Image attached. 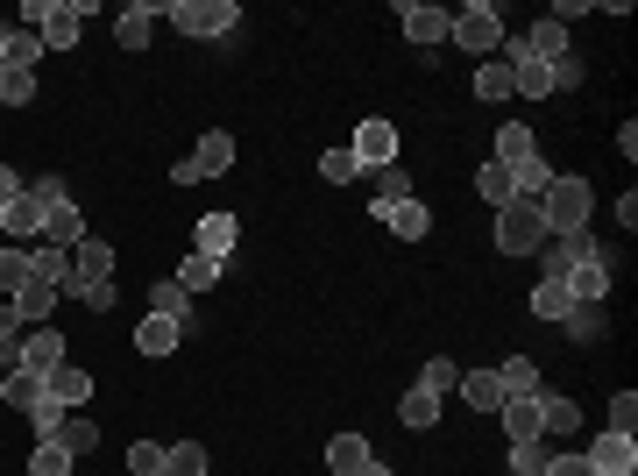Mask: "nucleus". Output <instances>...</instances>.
Listing matches in <instances>:
<instances>
[{
    "instance_id": "obj_33",
    "label": "nucleus",
    "mask_w": 638,
    "mask_h": 476,
    "mask_svg": "<svg viewBox=\"0 0 638 476\" xmlns=\"http://www.w3.org/2000/svg\"><path fill=\"white\" fill-rule=\"evenodd\" d=\"M71 271H79V278H114V242L86 235L79 250H71Z\"/></svg>"
},
{
    "instance_id": "obj_53",
    "label": "nucleus",
    "mask_w": 638,
    "mask_h": 476,
    "mask_svg": "<svg viewBox=\"0 0 638 476\" xmlns=\"http://www.w3.org/2000/svg\"><path fill=\"white\" fill-rule=\"evenodd\" d=\"M547 476H596V469H589V455H575V448H560V455H553V463H547Z\"/></svg>"
},
{
    "instance_id": "obj_49",
    "label": "nucleus",
    "mask_w": 638,
    "mask_h": 476,
    "mask_svg": "<svg viewBox=\"0 0 638 476\" xmlns=\"http://www.w3.org/2000/svg\"><path fill=\"white\" fill-rule=\"evenodd\" d=\"M29 427H36V441H57V427H65V406H57V398H43V406L29 412Z\"/></svg>"
},
{
    "instance_id": "obj_38",
    "label": "nucleus",
    "mask_w": 638,
    "mask_h": 476,
    "mask_svg": "<svg viewBox=\"0 0 638 476\" xmlns=\"http://www.w3.org/2000/svg\"><path fill=\"white\" fill-rule=\"evenodd\" d=\"M71 463H79V455H71L65 441H36V455H29V476H71Z\"/></svg>"
},
{
    "instance_id": "obj_23",
    "label": "nucleus",
    "mask_w": 638,
    "mask_h": 476,
    "mask_svg": "<svg viewBox=\"0 0 638 476\" xmlns=\"http://www.w3.org/2000/svg\"><path fill=\"white\" fill-rule=\"evenodd\" d=\"M149 22H157V8H149V0L121 8V14H114V43H121V50H149Z\"/></svg>"
},
{
    "instance_id": "obj_24",
    "label": "nucleus",
    "mask_w": 638,
    "mask_h": 476,
    "mask_svg": "<svg viewBox=\"0 0 638 476\" xmlns=\"http://www.w3.org/2000/svg\"><path fill=\"white\" fill-rule=\"evenodd\" d=\"M43 242H50V250H79V242H86V214H79V206H50V221H43Z\"/></svg>"
},
{
    "instance_id": "obj_14",
    "label": "nucleus",
    "mask_w": 638,
    "mask_h": 476,
    "mask_svg": "<svg viewBox=\"0 0 638 476\" xmlns=\"http://www.w3.org/2000/svg\"><path fill=\"white\" fill-rule=\"evenodd\" d=\"M57 363H65V328H57V320H50V328H22V370H57Z\"/></svg>"
},
{
    "instance_id": "obj_35",
    "label": "nucleus",
    "mask_w": 638,
    "mask_h": 476,
    "mask_svg": "<svg viewBox=\"0 0 638 476\" xmlns=\"http://www.w3.org/2000/svg\"><path fill=\"white\" fill-rule=\"evenodd\" d=\"M532 313H539V320H568V313H575L568 284H560V278H539V284H532Z\"/></svg>"
},
{
    "instance_id": "obj_28",
    "label": "nucleus",
    "mask_w": 638,
    "mask_h": 476,
    "mask_svg": "<svg viewBox=\"0 0 638 476\" xmlns=\"http://www.w3.org/2000/svg\"><path fill=\"white\" fill-rule=\"evenodd\" d=\"M192 164H199V178H220V171L235 164V136H227V128H213V136H199V149H192Z\"/></svg>"
},
{
    "instance_id": "obj_20",
    "label": "nucleus",
    "mask_w": 638,
    "mask_h": 476,
    "mask_svg": "<svg viewBox=\"0 0 638 476\" xmlns=\"http://www.w3.org/2000/svg\"><path fill=\"white\" fill-rule=\"evenodd\" d=\"M539 157V136H532V128H497V149H490V164H504V171H518V164H532Z\"/></svg>"
},
{
    "instance_id": "obj_2",
    "label": "nucleus",
    "mask_w": 638,
    "mask_h": 476,
    "mask_svg": "<svg viewBox=\"0 0 638 476\" xmlns=\"http://www.w3.org/2000/svg\"><path fill=\"white\" fill-rule=\"evenodd\" d=\"M71 193L57 178H36L22 185V200L8 206V221H0V235H14V242H43V221H50V206H65Z\"/></svg>"
},
{
    "instance_id": "obj_42",
    "label": "nucleus",
    "mask_w": 638,
    "mask_h": 476,
    "mask_svg": "<svg viewBox=\"0 0 638 476\" xmlns=\"http://www.w3.org/2000/svg\"><path fill=\"white\" fill-rule=\"evenodd\" d=\"M475 193L490 200V206H511V171H504V164H482V171H475Z\"/></svg>"
},
{
    "instance_id": "obj_46",
    "label": "nucleus",
    "mask_w": 638,
    "mask_h": 476,
    "mask_svg": "<svg viewBox=\"0 0 638 476\" xmlns=\"http://www.w3.org/2000/svg\"><path fill=\"white\" fill-rule=\"evenodd\" d=\"M419 385H425V391H440V398H448V391L461 385V363H454V356H433V363H425V370H419Z\"/></svg>"
},
{
    "instance_id": "obj_26",
    "label": "nucleus",
    "mask_w": 638,
    "mask_h": 476,
    "mask_svg": "<svg viewBox=\"0 0 638 476\" xmlns=\"http://www.w3.org/2000/svg\"><path fill=\"white\" fill-rule=\"evenodd\" d=\"M547 185H553V164H547V157H532V164L511 171V200H518V206H539V200H547Z\"/></svg>"
},
{
    "instance_id": "obj_6",
    "label": "nucleus",
    "mask_w": 638,
    "mask_h": 476,
    "mask_svg": "<svg viewBox=\"0 0 638 476\" xmlns=\"http://www.w3.org/2000/svg\"><path fill=\"white\" fill-rule=\"evenodd\" d=\"M560 284H568V299H575V307H603V299H610V284H617V250H596L589 263H575V271L560 278Z\"/></svg>"
},
{
    "instance_id": "obj_7",
    "label": "nucleus",
    "mask_w": 638,
    "mask_h": 476,
    "mask_svg": "<svg viewBox=\"0 0 638 476\" xmlns=\"http://www.w3.org/2000/svg\"><path fill=\"white\" fill-rule=\"evenodd\" d=\"M347 149H355V164H362V171H391V164H397V128L383 122V114H370V122H362L355 136H347Z\"/></svg>"
},
{
    "instance_id": "obj_36",
    "label": "nucleus",
    "mask_w": 638,
    "mask_h": 476,
    "mask_svg": "<svg viewBox=\"0 0 638 476\" xmlns=\"http://www.w3.org/2000/svg\"><path fill=\"white\" fill-rule=\"evenodd\" d=\"M511 93H526V100H547V93H560L553 65H511Z\"/></svg>"
},
{
    "instance_id": "obj_43",
    "label": "nucleus",
    "mask_w": 638,
    "mask_h": 476,
    "mask_svg": "<svg viewBox=\"0 0 638 476\" xmlns=\"http://www.w3.org/2000/svg\"><path fill=\"white\" fill-rule=\"evenodd\" d=\"M164 476H206V448L199 441H178L164 455Z\"/></svg>"
},
{
    "instance_id": "obj_12",
    "label": "nucleus",
    "mask_w": 638,
    "mask_h": 476,
    "mask_svg": "<svg viewBox=\"0 0 638 476\" xmlns=\"http://www.w3.org/2000/svg\"><path fill=\"white\" fill-rule=\"evenodd\" d=\"M575 427H582V406H575V398H560V391H539V441L568 448Z\"/></svg>"
},
{
    "instance_id": "obj_50",
    "label": "nucleus",
    "mask_w": 638,
    "mask_h": 476,
    "mask_svg": "<svg viewBox=\"0 0 638 476\" xmlns=\"http://www.w3.org/2000/svg\"><path fill=\"white\" fill-rule=\"evenodd\" d=\"M376 200H412V178H404V164L376 171Z\"/></svg>"
},
{
    "instance_id": "obj_17",
    "label": "nucleus",
    "mask_w": 638,
    "mask_h": 476,
    "mask_svg": "<svg viewBox=\"0 0 638 476\" xmlns=\"http://www.w3.org/2000/svg\"><path fill=\"white\" fill-rule=\"evenodd\" d=\"M178 341H185L178 320H164V313H143V320H135V349H143V356H170Z\"/></svg>"
},
{
    "instance_id": "obj_13",
    "label": "nucleus",
    "mask_w": 638,
    "mask_h": 476,
    "mask_svg": "<svg viewBox=\"0 0 638 476\" xmlns=\"http://www.w3.org/2000/svg\"><path fill=\"white\" fill-rule=\"evenodd\" d=\"M43 398H50V377H43V370H8V377H0V406L22 412V420L43 406Z\"/></svg>"
},
{
    "instance_id": "obj_52",
    "label": "nucleus",
    "mask_w": 638,
    "mask_h": 476,
    "mask_svg": "<svg viewBox=\"0 0 638 476\" xmlns=\"http://www.w3.org/2000/svg\"><path fill=\"white\" fill-rule=\"evenodd\" d=\"M568 328H575V341H596V334H603V313H596V307H575Z\"/></svg>"
},
{
    "instance_id": "obj_45",
    "label": "nucleus",
    "mask_w": 638,
    "mask_h": 476,
    "mask_svg": "<svg viewBox=\"0 0 638 476\" xmlns=\"http://www.w3.org/2000/svg\"><path fill=\"white\" fill-rule=\"evenodd\" d=\"M320 178H326V185H347V178H362L355 149H347V143H341V149H326V157H320Z\"/></svg>"
},
{
    "instance_id": "obj_34",
    "label": "nucleus",
    "mask_w": 638,
    "mask_h": 476,
    "mask_svg": "<svg viewBox=\"0 0 638 476\" xmlns=\"http://www.w3.org/2000/svg\"><path fill=\"white\" fill-rule=\"evenodd\" d=\"M29 278H36V256L22 250V242H14V250H0V299H14Z\"/></svg>"
},
{
    "instance_id": "obj_5",
    "label": "nucleus",
    "mask_w": 638,
    "mask_h": 476,
    "mask_svg": "<svg viewBox=\"0 0 638 476\" xmlns=\"http://www.w3.org/2000/svg\"><path fill=\"white\" fill-rule=\"evenodd\" d=\"M170 22L206 43V36H227V29H235L242 8H235V0H170Z\"/></svg>"
},
{
    "instance_id": "obj_18",
    "label": "nucleus",
    "mask_w": 638,
    "mask_h": 476,
    "mask_svg": "<svg viewBox=\"0 0 638 476\" xmlns=\"http://www.w3.org/2000/svg\"><path fill=\"white\" fill-rule=\"evenodd\" d=\"M370 463H376V455H370L362 434H334V441H326V469H334V476H362Z\"/></svg>"
},
{
    "instance_id": "obj_29",
    "label": "nucleus",
    "mask_w": 638,
    "mask_h": 476,
    "mask_svg": "<svg viewBox=\"0 0 638 476\" xmlns=\"http://www.w3.org/2000/svg\"><path fill=\"white\" fill-rule=\"evenodd\" d=\"M29 256H36V278L43 284H57V292H71V250H50V242H29Z\"/></svg>"
},
{
    "instance_id": "obj_40",
    "label": "nucleus",
    "mask_w": 638,
    "mask_h": 476,
    "mask_svg": "<svg viewBox=\"0 0 638 476\" xmlns=\"http://www.w3.org/2000/svg\"><path fill=\"white\" fill-rule=\"evenodd\" d=\"M65 299H79V307H92V313H114V278H71Z\"/></svg>"
},
{
    "instance_id": "obj_31",
    "label": "nucleus",
    "mask_w": 638,
    "mask_h": 476,
    "mask_svg": "<svg viewBox=\"0 0 638 476\" xmlns=\"http://www.w3.org/2000/svg\"><path fill=\"white\" fill-rule=\"evenodd\" d=\"M79 29H86V22L65 8V0H57V8L43 14V29H36V36H43V50H71V43H79Z\"/></svg>"
},
{
    "instance_id": "obj_3",
    "label": "nucleus",
    "mask_w": 638,
    "mask_h": 476,
    "mask_svg": "<svg viewBox=\"0 0 638 476\" xmlns=\"http://www.w3.org/2000/svg\"><path fill=\"white\" fill-rule=\"evenodd\" d=\"M497 250L504 256H539L547 250V221H539V206H497Z\"/></svg>"
},
{
    "instance_id": "obj_1",
    "label": "nucleus",
    "mask_w": 638,
    "mask_h": 476,
    "mask_svg": "<svg viewBox=\"0 0 638 476\" xmlns=\"http://www.w3.org/2000/svg\"><path fill=\"white\" fill-rule=\"evenodd\" d=\"M589 214H596V193H589V178H568V171H553L547 200H539L547 242H553V235H575V227H589Z\"/></svg>"
},
{
    "instance_id": "obj_19",
    "label": "nucleus",
    "mask_w": 638,
    "mask_h": 476,
    "mask_svg": "<svg viewBox=\"0 0 638 476\" xmlns=\"http://www.w3.org/2000/svg\"><path fill=\"white\" fill-rule=\"evenodd\" d=\"M50 398H57L65 412H79L86 398H92V370H79V363H57V370H50Z\"/></svg>"
},
{
    "instance_id": "obj_21",
    "label": "nucleus",
    "mask_w": 638,
    "mask_h": 476,
    "mask_svg": "<svg viewBox=\"0 0 638 476\" xmlns=\"http://www.w3.org/2000/svg\"><path fill=\"white\" fill-rule=\"evenodd\" d=\"M220 278H227V263H220V256H206V250H185V263H178V284H185L192 299H199V292H213Z\"/></svg>"
},
{
    "instance_id": "obj_15",
    "label": "nucleus",
    "mask_w": 638,
    "mask_h": 476,
    "mask_svg": "<svg viewBox=\"0 0 638 476\" xmlns=\"http://www.w3.org/2000/svg\"><path fill=\"white\" fill-rule=\"evenodd\" d=\"M235 242H242V221L235 214H199V227H192V250H206V256H220V263H227Z\"/></svg>"
},
{
    "instance_id": "obj_11",
    "label": "nucleus",
    "mask_w": 638,
    "mask_h": 476,
    "mask_svg": "<svg viewBox=\"0 0 638 476\" xmlns=\"http://www.w3.org/2000/svg\"><path fill=\"white\" fill-rule=\"evenodd\" d=\"M370 214H376L383 227H397V242H419L425 227H433V214H425L419 193H412V200H370Z\"/></svg>"
},
{
    "instance_id": "obj_56",
    "label": "nucleus",
    "mask_w": 638,
    "mask_h": 476,
    "mask_svg": "<svg viewBox=\"0 0 638 476\" xmlns=\"http://www.w3.org/2000/svg\"><path fill=\"white\" fill-rule=\"evenodd\" d=\"M0 221H8V200H0Z\"/></svg>"
},
{
    "instance_id": "obj_27",
    "label": "nucleus",
    "mask_w": 638,
    "mask_h": 476,
    "mask_svg": "<svg viewBox=\"0 0 638 476\" xmlns=\"http://www.w3.org/2000/svg\"><path fill=\"white\" fill-rule=\"evenodd\" d=\"M497 420H504L511 448H518V441H539V398H504V406H497Z\"/></svg>"
},
{
    "instance_id": "obj_10",
    "label": "nucleus",
    "mask_w": 638,
    "mask_h": 476,
    "mask_svg": "<svg viewBox=\"0 0 638 476\" xmlns=\"http://www.w3.org/2000/svg\"><path fill=\"white\" fill-rule=\"evenodd\" d=\"M596 250H603V242H596L589 227H575V235H553L547 250H539V271H547V278H568L575 263H589Z\"/></svg>"
},
{
    "instance_id": "obj_25",
    "label": "nucleus",
    "mask_w": 638,
    "mask_h": 476,
    "mask_svg": "<svg viewBox=\"0 0 638 476\" xmlns=\"http://www.w3.org/2000/svg\"><path fill=\"white\" fill-rule=\"evenodd\" d=\"M461 406H475V412H497L504 406V385H497V370H461Z\"/></svg>"
},
{
    "instance_id": "obj_55",
    "label": "nucleus",
    "mask_w": 638,
    "mask_h": 476,
    "mask_svg": "<svg viewBox=\"0 0 638 476\" xmlns=\"http://www.w3.org/2000/svg\"><path fill=\"white\" fill-rule=\"evenodd\" d=\"M362 476H397V469H383V463H370V469H362Z\"/></svg>"
},
{
    "instance_id": "obj_39",
    "label": "nucleus",
    "mask_w": 638,
    "mask_h": 476,
    "mask_svg": "<svg viewBox=\"0 0 638 476\" xmlns=\"http://www.w3.org/2000/svg\"><path fill=\"white\" fill-rule=\"evenodd\" d=\"M553 455H560L553 441H518V448H511V476H547Z\"/></svg>"
},
{
    "instance_id": "obj_8",
    "label": "nucleus",
    "mask_w": 638,
    "mask_h": 476,
    "mask_svg": "<svg viewBox=\"0 0 638 476\" xmlns=\"http://www.w3.org/2000/svg\"><path fill=\"white\" fill-rule=\"evenodd\" d=\"M582 455H589L596 476H638V441H631V434H617V427H603Z\"/></svg>"
},
{
    "instance_id": "obj_9",
    "label": "nucleus",
    "mask_w": 638,
    "mask_h": 476,
    "mask_svg": "<svg viewBox=\"0 0 638 476\" xmlns=\"http://www.w3.org/2000/svg\"><path fill=\"white\" fill-rule=\"evenodd\" d=\"M397 29L412 36L419 50H433V43H448L454 14H448V8H425V0H404V8H397Z\"/></svg>"
},
{
    "instance_id": "obj_47",
    "label": "nucleus",
    "mask_w": 638,
    "mask_h": 476,
    "mask_svg": "<svg viewBox=\"0 0 638 476\" xmlns=\"http://www.w3.org/2000/svg\"><path fill=\"white\" fill-rule=\"evenodd\" d=\"M57 441H65L71 455H92V448H100V427H92V420H71V412H65V427H57Z\"/></svg>"
},
{
    "instance_id": "obj_41",
    "label": "nucleus",
    "mask_w": 638,
    "mask_h": 476,
    "mask_svg": "<svg viewBox=\"0 0 638 476\" xmlns=\"http://www.w3.org/2000/svg\"><path fill=\"white\" fill-rule=\"evenodd\" d=\"M36 57H43V36H36V29H8V65L36 71Z\"/></svg>"
},
{
    "instance_id": "obj_44",
    "label": "nucleus",
    "mask_w": 638,
    "mask_h": 476,
    "mask_svg": "<svg viewBox=\"0 0 638 476\" xmlns=\"http://www.w3.org/2000/svg\"><path fill=\"white\" fill-rule=\"evenodd\" d=\"M36 100V71H0V107H29Z\"/></svg>"
},
{
    "instance_id": "obj_48",
    "label": "nucleus",
    "mask_w": 638,
    "mask_h": 476,
    "mask_svg": "<svg viewBox=\"0 0 638 476\" xmlns=\"http://www.w3.org/2000/svg\"><path fill=\"white\" fill-rule=\"evenodd\" d=\"M164 455H170V448H157V441H135V448H128V469H135V476H164Z\"/></svg>"
},
{
    "instance_id": "obj_22",
    "label": "nucleus",
    "mask_w": 638,
    "mask_h": 476,
    "mask_svg": "<svg viewBox=\"0 0 638 476\" xmlns=\"http://www.w3.org/2000/svg\"><path fill=\"white\" fill-rule=\"evenodd\" d=\"M497 385H504V398H539V391H547V377H539L532 356H511V363H497Z\"/></svg>"
},
{
    "instance_id": "obj_32",
    "label": "nucleus",
    "mask_w": 638,
    "mask_h": 476,
    "mask_svg": "<svg viewBox=\"0 0 638 476\" xmlns=\"http://www.w3.org/2000/svg\"><path fill=\"white\" fill-rule=\"evenodd\" d=\"M404 427H412V434H425V427H440V391H425V385H412V391H404Z\"/></svg>"
},
{
    "instance_id": "obj_30",
    "label": "nucleus",
    "mask_w": 638,
    "mask_h": 476,
    "mask_svg": "<svg viewBox=\"0 0 638 476\" xmlns=\"http://www.w3.org/2000/svg\"><path fill=\"white\" fill-rule=\"evenodd\" d=\"M149 313H164V320H178V328H185V320H192V292L178 278H157V284H149Z\"/></svg>"
},
{
    "instance_id": "obj_54",
    "label": "nucleus",
    "mask_w": 638,
    "mask_h": 476,
    "mask_svg": "<svg viewBox=\"0 0 638 476\" xmlns=\"http://www.w3.org/2000/svg\"><path fill=\"white\" fill-rule=\"evenodd\" d=\"M0 71H8V29H0Z\"/></svg>"
},
{
    "instance_id": "obj_51",
    "label": "nucleus",
    "mask_w": 638,
    "mask_h": 476,
    "mask_svg": "<svg viewBox=\"0 0 638 476\" xmlns=\"http://www.w3.org/2000/svg\"><path fill=\"white\" fill-rule=\"evenodd\" d=\"M610 427H617V434L638 427V391H617V398H610Z\"/></svg>"
},
{
    "instance_id": "obj_37",
    "label": "nucleus",
    "mask_w": 638,
    "mask_h": 476,
    "mask_svg": "<svg viewBox=\"0 0 638 476\" xmlns=\"http://www.w3.org/2000/svg\"><path fill=\"white\" fill-rule=\"evenodd\" d=\"M475 100H511V65H504V57H482V71H475Z\"/></svg>"
},
{
    "instance_id": "obj_4",
    "label": "nucleus",
    "mask_w": 638,
    "mask_h": 476,
    "mask_svg": "<svg viewBox=\"0 0 638 476\" xmlns=\"http://www.w3.org/2000/svg\"><path fill=\"white\" fill-rule=\"evenodd\" d=\"M448 36H454L461 50H475V57H497V50H504V14H497L490 0H469V8L454 14Z\"/></svg>"
},
{
    "instance_id": "obj_16",
    "label": "nucleus",
    "mask_w": 638,
    "mask_h": 476,
    "mask_svg": "<svg viewBox=\"0 0 638 476\" xmlns=\"http://www.w3.org/2000/svg\"><path fill=\"white\" fill-rule=\"evenodd\" d=\"M57 284H43V278H29L22 292H14V313H22V328H50V313H57Z\"/></svg>"
}]
</instances>
